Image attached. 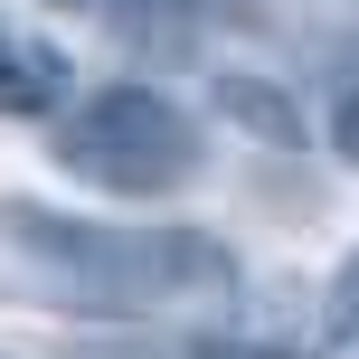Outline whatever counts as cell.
<instances>
[{
	"instance_id": "1",
	"label": "cell",
	"mask_w": 359,
	"mask_h": 359,
	"mask_svg": "<svg viewBox=\"0 0 359 359\" xmlns=\"http://www.w3.org/2000/svg\"><path fill=\"white\" fill-rule=\"evenodd\" d=\"M10 246L29 255L38 274L76 293L95 312H161V303H208V293L236 284L227 246L198 227H104V217H67L48 198H10L0 208Z\"/></svg>"
},
{
	"instance_id": "2",
	"label": "cell",
	"mask_w": 359,
	"mask_h": 359,
	"mask_svg": "<svg viewBox=\"0 0 359 359\" xmlns=\"http://www.w3.org/2000/svg\"><path fill=\"white\" fill-rule=\"evenodd\" d=\"M57 161L86 180V189L161 198V189H189L198 123L170 95H151V86H95L86 104H67V123H57Z\"/></svg>"
},
{
	"instance_id": "3",
	"label": "cell",
	"mask_w": 359,
	"mask_h": 359,
	"mask_svg": "<svg viewBox=\"0 0 359 359\" xmlns=\"http://www.w3.org/2000/svg\"><path fill=\"white\" fill-rule=\"evenodd\" d=\"M67 86H76L67 48H48V38L0 19V114H48V104H67Z\"/></svg>"
},
{
	"instance_id": "4",
	"label": "cell",
	"mask_w": 359,
	"mask_h": 359,
	"mask_svg": "<svg viewBox=\"0 0 359 359\" xmlns=\"http://www.w3.org/2000/svg\"><path fill=\"white\" fill-rule=\"evenodd\" d=\"M217 114L246 123L255 142H274V151H303V104H293L284 86H265V76H217Z\"/></svg>"
},
{
	"instance_id": "5",
	"label": "cell",
	"mask_w": 359,
	"mask_h": 359,
	"mask_svg": "<svg viewBox=\"0 0 359 359\" xmlns=\"http://www.w3.org/2000/svg\"><path fill=\"white\" fill-rule=\"evenodd\" d=\"M331 331L359 350V255H341V274H331Z\"/></svg>"
},
{
	"instance_id": "6",
	"label": "cell",
	"mask_w": 359,
	"mask_h": 359,
	"mask_svg": "<svg viewBox=\"0 0 359 359\" xmlns=\"http://www.w3.org/2000/svg\"><path fill=\"white\" fill-rule=\"evenodd\" d=\"M331 142H341V161H359V76L341 86V104H331Z\"/></svg>"
},
{
	"instance_id": "7",
	"label": "cell",
	"mask_w": 359,
	"mask_h": 359,
	"mask_svg": "<svg viewBox=\"0 0 359 359\" xmlns=\"http://www.w3.org/2000/svg\"><path fill=\"white\" fill-rule=\"evenodd\" d=\"M123 10H142V0H123Z\"/></svg>"
}]
</instances>
